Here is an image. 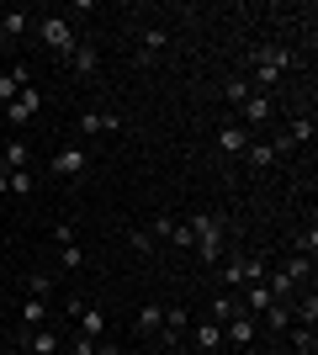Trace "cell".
I'll return each instance as SVG.
<instances>
[{
    "label": "cell",
    "instance_id": "obj_32",
    "mask_svg": "<svg viewBox=\"0 0 318 355\" xmlns=\"http://www.w3.org/2000/svg\"><path fill=\"white\" fill-rule=\"evenodd\" d=\"M127 244H133L138 254H154V244H159V239H154L149 228H133V234H127Z\"/></svg>",
    "mask_w": 318,
    "mask_h": 355
},
{
    "label": "cell",
    "instance_id": "obj_14",
    "mask_svg": "<svg viewBox=\"0 0 318 355\" xmlns=\"http://www.w3.org/2000/svg\"><path fill=\"white\" fill-rule=\"evenodd\" d=\"M186 334H191V345H197L202 355L223 350V324H212V318H202V324H191V329H186Z\"/></svg>",
    "mask_w": 318,
    "mask_h": 355
},
{
    "label": "cell",
    "instance_id": "obj_6",
    "mask_svg": "<svg viewBox=\"0 0 318 355\" xmlns=\"http://www.w3.org/2000/svg\"><path fill=\"white\" fill-rule=\"evenodd\" d=\"M53 244H59V266L64 270L85 266V250H80V239H75V223H59V228H53Z\"/></svg>",
    "mask_w": 318,
    "mask_h": 355
},
{
    "label": "cell",
    "instance_id": "obj_10",
    "mask_svg": "<svg viewBox=\"0 0 318 355\" xmlns=\"http://www.w3.org/2000/svg\"><path fill=\"white\" fill-rule=\"evenodd\" d=\"M239 128H244V133H249V128H265V122H271L276 117V101H271V96H249V101H244L239 106Z\"/></svg>",
    "mask_w": 318,
    "mask_h": 355
},
{
    "label": "cell",
    "instance_id": "obj_15",
    "mask_svg": "<svg viewBox=\"0 0 318 355\" xmlns=\"http://www.w3.org/2000/svg\"><path fill=\"white\" fill-rule=\"evenodd\" d=\"M244 159H249V170H271V164L281 159V148H276V138H249Z\"/></svg>",
    "mask_w": 318,
    "mask_h": 355
},
{
    "label": "cell",
    "instance_id": "obj_30",
    "mask_svg": "<svg viewBox=\"0 0 318 355\" xmlns=\"http://www.w3.org/2000/svg\"><path fill=\"white\" fill-rule=\"evenodd\" d=\"M313 250H318V228H303V234L292 239V254H303V260H313Z\"/></svg>",
    "mask_w": 318,
    "mask_h": 355
},
{
    "label": "cell",
    "instance_id": "obj_26",
    "mask_svg": "<svg viewBox=\"0 0 318 355\" xmlns=\"http://www.w3.org/2000/svg\"><path fill=\"white\" fill-rule=\"evenodd\" d=\"M271 270H281L287 282L303 286V282H308V270H313V260H303V254H287V260H281V266H271Z\"/></svg>",
    "mask_w": 318,
    "mask_h": 355
},
{
    "label": "cell",
    "instance_id": "obj_2",
    "mask_svg": "<svg viewBox=\"0 0 318 355\" xmlns=\"http://www.w3.org/2000/svg\"><path fill=\"white\" fill-rule=\"evenodd\" d=\"M191 234H197V244H191V250L202 254V266H218V260H223V234H228V218L223 212H191Z\"/></svg>",
    "mask_w": 318,
    "mask_h": 355
},
{
    "label": "cell",
    "instance_id": "obj_27",
    "mask_svg": "<svg viewBox=\"0 0 318 355\" xmlns=\"http://www.w3.org/2000/svg\"><path fill=\"white\" fill-rule=\"evenodd\" d=\"M249 96H255V90H249V80H239V74H233V80H223V101H228V106H244Z\"/></svg>",
    "mask_w": 318,
    "mask_h": 355
},
{
    "label": "cell",
    "instance_id": "obj_16",
    "mask_svg": "<svg viewBox=\"0 0 318 355\" xmlns=\"http://www.w3.org/2000/svg\"><path fill=\"white\" fill-rule=\"evenodd\" d=\"M16 313H21V329H43L48 318H53V302H48V297H27Z\"/></svg>",
    "mask_w": 318,
    "mask_h": 355
},
{
    "label": "cell",
    "instance_id": "obj_21",
    "mask_svg": "<svg viewBox=\"0 0 318 355\" xmlns=\"http://www.w3.org/2000/svg\"><path fill=\"white\" fill-rule=\"evenodd\" d=\"M69 69H75V74H96V69H101V53H96V43H75V53H69Z\"/></svg>",
    "mask_w": 318,
    "mask_h": 355
},
{
    "label": "cell",
    "instance_id": "obj_33",
    "mask_svg": "<svg viewBox=\"0 0 318 355\" xmlns=\"http://www.w3.org/2000/svg\"><path fill=\"white\" fill-rule=\"evenodd\" d=\"M69 355H96V340H85V334H75V340H69Z\"/></svg>",
    "mask_w": 318,
    "mask_h": 355
},
{
    "label": "cell",
    "instance_id": "obj_20",
    "mask_svg": "<svg viewBox=\"0 0 318 355\" xmlns=\"http://www.w3.org/2000/svg\"><path fill=\"white\" fill-rule=\"evenodd\" d=\"M165 48H170V32L165 27H149V32H143V43H138V64H154Z\"/></svg>",
    "mask_w": 318,
    "mask_h": 355
},
{
    "label": "cell",
    "instance_id": "obj_4",
    "mask_svg": "<svg viewBox=\"0 0 318 355\" xmlns=\"http://www.w3.org/2000/svg\"><path fill=\"white\" fill-rule=\"evenodd\" d=\"M265 260H255V254H233L223 266V292H239V286H249V282H265Z\"/></svg>",
    "mask_w": 318,
    "mask_h": 355
},
{
    "label": "cell",
    "instance_id": "obj_36",
    "mask_svg": "<svg viewBox=\"0 0 318 355\" xmlns=\"http://www.w3.org/2000/svg\"><path fill=\"white\" fill-rule=\"evenodd\" d=\"M149 355H170V350H159V345H154V350H149Z\"/></svg>",
    "mask_w": 318,
    "mask_h": 355
},
{
    "label": "cell",
    "instance_id": "obj_11",
    "mask_svg": "<svg viewBox=\"0 0 318 355\" xmlns=\"http://www.w3.org/2000/svg\"><path fill=\"white\" fill-rule=\"evenodd\" d=\"M303 144H313V112H297L287 122V133L276 138V148H303Z\"/></svg>",
    "mask_w": 318,
    "mask_h": 355
},
{
    "label": "cell",
    "instance_id": "obj_18",
    "mask_svg": "<svg viewBox=\"0 0 318 355\" xmlns=\"http://www.w3.org/2000/svg\"><path fill=\"white\" fill-rule=\"evenodd\" d=\"M80 133H122V117L117 112H85V117H80Z\"/></svg>",
    "mask_w": 318,
    "mask_h": 355
},
{
    "label": "cell",
    "instance_id": "obj_22",
    "mask_svg": "<svg viewBox=\"0 0 318 355\" xmlns=\"http://www.w3.org/2000/svg\"><path fill=\"white\" fill-rule=\"evenodd\" d=\"M133 329H138V334H159V329H165V308H159V302L138 308V313H133Z\"/></svg>",
    "mask_w": 318,
    "mask_h": 355
},
{
    "label": "cell",
    "instance_id": "obj_25",
    "mask_svg": "<svg viewBox=\"0 0 318 355\" xmlns=\"http://www.w3.org/2000/svg\"><path fill=\"white\" fill-rule=\"evenodd\" d=\"M27 27H32V11H6V16H0V37H6V43L21 37Z\"/></svg>",
    "mask_w": 318,
    "mask_h": 355
},
{
    "label": "cell",
    "instance_id": "obj_1",
    "mask_svg": "<svg viewBox=\"0 0 318 355\" xmlns=\"http://www.w3.org/2000/svg\"><path fill=\"white\" fill-rule=\"evenodd\" d=\"M249 69H255L249 90H255V96H271V90L281 85V74L297 69V53H292V48H281V43H265V48H255V53H249Z\"/></svg>",
    "mask_w": 318,
    "mask_h": 355
},
{
    "label": "cell",
    "instance_id": "obj_8",
    "mask_svg": "<svg viewBox=\"0 0 318 355\" xmlns=\"http://www.w3.org/2000/svg\"><path fill=\"white\" fill-rule=\"evenodd\" d=\"M37 112H43V90H37V85H27V90H21V96H16L11 106H6V117H11V128H21V122H32V117H37Z\"/></svg>",
    "mask_w": 318,
    "mask_h": 355
},
{
    "label": "cell",
    "instance_id": "obj_34",
    "mask_svg": "<svg viewBox=\"0 0 318 355\" xmlns=\"http://www.w3.org/2000/svg\"><path fill=\"white\" fill-rule=\"evenodd\" d=\"M96 355H122V345L117 340H96Z\"/></svg>",
    "mask_w": 318,
    "mask_h": 355
},
{
    "label": "cell",
    "instance_id": "obj_19",
    "mask_svg": "<svg viewBox=\"0 0 318 355\" xmlns=\"http://www.w3.org/2000/svg\"><path fill=\"white\" fill-rule=\"evenodd\" d=\"M239 313H244L239 292H218V297H212V308H207V318H212V324H228V318H239Z\"/></svg>",
    "mask_w": 318,
    "mask_h": 355
},
{
    "label": "cell",
    "instance_id": "obj_5",
    "mask_svg": "<svg viewBox=\"0 0 318 355\" xmlns=\"http://www.w3.org/2000/svg\"><path fill=\"white\" fill-rule=\"evenodd\" d=\"M48 170H53L59 180H80L85 170H91V148H85V144H69V148H59Z\"/></svg>",
    "mask_w": 318,
    "mask_h": 355
},
{
    "label": "cell",
    "instance_id": "obj_12",
    "mask_svg": "<svg viewBox=\"0 0 318 355\" xmlns=\"http://www.w3.org/2000/svg\"><path fill=\"white\" fill-rule=\"evenodd\" d=\"M27 85H32V69H27V64H11V69L0 74V106H11Z\"/></svg>",
    "mask_w": 318,
    "mask_h": 355
},
{
    "label": "cell",
    "instance_id": "obj_7",
    "mask_svg": "<svg viewBox=\"0 0 318 355\" xmlns=\"http://www.w3.org/2000/svg\"><path fill=\"white\" fill-rule=\"evenodd\" d=\"M255 334H260V318H249V313H239V318L223 324V345H233V350H249Z\"/></svg>",
    "mask_w": 318,
    "mask_h": 355
},
{
    "label": "cell",
    "instance_id": "obj_23",
    "mask_svg": "<svg viewBox=\"0 0 318 355\" xmlns=\"http://www.w3.org/2000/svg\"><path fill=\"white\" fill-rule=\"evenodd\" d=\"M260 318H265V329H271V334H287V329H292V302H271Z\"/></svg>",
    "mask_w": 318,
    "mask_h": 355
},
{
    "label": "cell",
    "instance_id": "obj_13",
    "mask_svg": "<svg viewBox=\"0 0 318 355\" xmlns=\"http://www.w3.org/2000/svg\"><path fill=\"white\" fill-rule=\"evenodd\" d=\"M249 138H255V133H244L239 122H223V128H218V148H223L228 159H244V148H249Z\"/></svg>",
    "mask_w": 318,
    "mask_h": 355
},
{
    "label": "cell",
    "instance_id": "obj_35",
    "mask_svg": "<svg viewBox=\"0 0 318 355\" xmlns=\"http://www.w3.org/2000/svg\"><path fill=\"white\" fill-rule=\"evenodd\" d=\"M233 355H265V350H255V345H249V350H233Z\"/></svg>",
    "mask_w": 318,
    "mask_h": 355
},
{
    "label": "cell",
    "instance_id": "obj_17",
    "mask_svg": "<svg viewBox=\"0 0 318 355\" xmlns=\"http://www.w3.org/2000/svg\"><path fill=\"white\" fill-rule=\"evenodd\" d=\"M27 191H37L32 170H0V196H27Z\"/></svg>",
    "mask_w": 318,
    "mask_h": 355
},
{
    "label": "cell",
    "instance_id": "obj_37",
    "mask_svg": "<svg viewBox=\"0 0 318 355\" xmlns=\"http://www.w3.org/2000/svg\"><path fill=\"white\" fill-rule=\"evenodd\" d=\"M53 355H69V350H53Z\"/></svg>",
    "mask_w": 318,
    "mask_h": 355
},
{
    "label": "cell",
    "instance_id": "obj_28",
    "mask_svg": "<svg viewBox=\"0 0 318 355\" xmlns=\"http://www.w3.org/2000/svg\"><path fill=\"white\" fill-rule=\"evenodd\" d=\"M287 345H292V350H318V340H313V329H308V324H292Z\"/></svg>",
    "mask_w": 318,
    "mask_h": 355
},
{
    "label": "cell",
    "instance_id": "obj_3",
    "mask_svg": "<svg viewBox=\"0 0 318 355\" xmlns=\"http://www.w3.org/2000/svg\"><path fill=\"white\" fill-rule=\"evenodd\" d=\"M32 27H37V37H43V43L53 48L59 59H69V53H75V43H80V37H75V27H69L64 16H37Z\"/></svg>",
    "mask_w": 318,
    "mask_h": 355
},
{
    "label": "cell",
    "instance_id": "obj_31",
    "mask_svg": "<svg viewBox=\"0 0 318 355\" xmlns=\"http://www.w3.org/2000/svg\"><path fill=\"white\" fill-rule=\"evenodd\" d=\"M27 297H53V276L32 270V276H27Z\"/></svg>",
    "mask_w": 318,
    "mask_h": 355
},
{
    "label": "cell",
    "instance_id": "obj_9",
    "mask_svg": "<svg viewBox=\"0 0 318 355\" xmlns=\"http://www.w3.org/2000/svg\"><path fill=\"white\" fill-rule=\"evenodd\" d=\"M69 313H75V324L85 340H106V313L91 308V302H69Z\"/></svg>",
    "mask_w": 318,
    "mask_h": 355
},
{
    "label": "cell",
    "instance_id": "obj_24",
    "mask_svg": "<svg viewBox=\"0 0 318 355\" xmlns=\"http://www.w3.org/2000/svg\"><path fill=\"white\" fill-rule=\"evenodd\" d=\"M0 170H32L27 144H6V148H0Z\"/></svg>",
    "mask_w": 318,
    "mask_h": 355
},
{
    "label": "cell",
    "instance_id": "obj_29",
    "mask_svg": "<svg viewBox=\"0 0 318 355\" xmlns=\"http://www.w3.org/2000/svg\"><path fill=\"white\" fill-rule=\"evenodd\" d=\"M165 244H175V250H191V244H197L191 223H186V218H175V228H170V239H165Z\"/></svg>",
    "mask_w": 318,
    "mask_h": 355
}]
</instances>
